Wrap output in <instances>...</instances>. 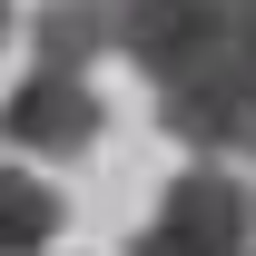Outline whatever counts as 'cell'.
<instances>
[{
	"mask_svg": "<svg viewBox=\"0 0 256 256\" xmlns=\"http://www.w3.org/2000/svg\"><path fill=\"white\" fill-rule=\"evenodd\" d=\"M98 10H108V50L138 60L148 79H178L226 30V0H98Z\"/></svg>",
	"mask_w": 256,
	"mask_h": 256,
	"instance_id": "7a4b0ae2",
	"label": "cell"
},
{
	"mask_svg": "<svg viewBox=\"0 0 256 256\" xmlns=\"http://www.w3.org/2000/svg\"><path fill=\"white\" fill-rule=\"evenodd\" d=\"M0 40H10V0H0Z\"/></svg>",
	"mask_w": 256,
	"mask_h": 256,
	"instance_id": "52a82bcc",
	"label": "cell"
},
{
	"mask_svg": "<svg viewBox=\"0 0 256 256\" xmlns=\"http://www.w3.org/2000/svg\"><path fill=\"white\" fill-rule=\"evenodd\" d=\"M0 128H10V148H30V158H89L98 128H108V108H98L89 79L30 69V79L10 89V108H0Z\"/></svg>",
	"mask_w": 256,
	"mask_h": 256,
	"instance_id": "3957f363",
	"label": "cell"
},
{
	"mask_svg": "<svg viewBox=\"0 0 256 256\" xmlns=\"http://www.w3.org/2000/svg\"><path fill=\"white\" fill-rule=\"evenodd\" d=\"M30 50H40V69H60V79H89V60H108V10H98V0H50L30 20Z\"/></svg>",
	"mask_w": 256,
	"mask_h": 256,
	"instance_id": "5b68a950",
	"label": "cell"
},
{
	"mask_svg": "<svg viewBox=\"0 0 256 256\" xmlns=\"http://www.w3.org/2000/svg\"><path fill=\"white\" fill-rule=\"evenodd\" d=\"M226 60L246 89V168H256V0H226Z\"/></svg>",
	"mask_w": 256,
	"mask_h": 256,
	"instance_id": "8992f818",
	"label": "cell"
},
{
	"mask_svg": "<svg viewBox=\"0 0 256 256\" xmlns=\"http://www.w3.org/2000/svg\"><path fill=\"white\" fill-rule=\"evenodd\" d=\"M246 207H256V178H246Z\"/></svg>",
	"mask_w": 256,
	"mask_h": 256,
	"instance_id": "ba28073f",
	"label": "cell"
},
{
	"mask_svg": "<svg viewBox=\"0 0 256 256\" xmlns=\"http://www.w3.org/2000/svg\"><path fill=\"white\" fill-rule=\"evenodd\" d=\"M69 226V197L30 168H0V256H50Z\"/></svg>",
	"mask_w": 256,
	"mask_h": 256,
	"instance_id": "277c9868",
	"label": "cell"
},
{
	"mask_svg": "<svg viewBox=\"0 0 256 256\" xmlns=\"http://www.w3.org/2000/svg\"><path fill=\"white\" fill-rule=\"evenodd\" d=\"M256 236V207H246V178L236 168H178L158 188V217L128 236V256H246Z\"/></svg>",
	"mask_w": 256,
	"mask_h": 256,
	"instance_id": "6da1fadb",
	"label": "cell"
}]
</instances>
